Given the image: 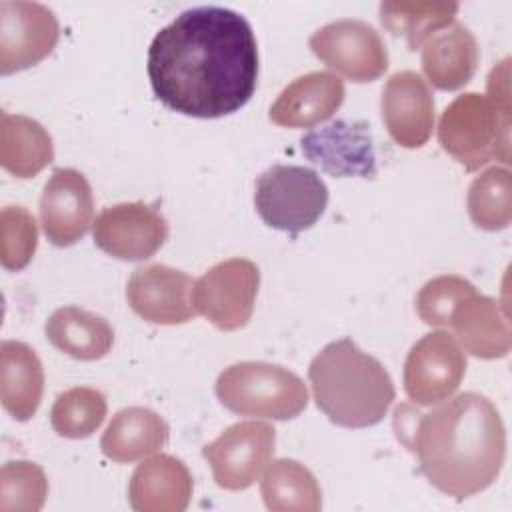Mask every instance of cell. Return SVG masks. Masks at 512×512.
I'll use <instances>...</instances> for the list:
<instances>
[{"label":"cell","instance_id":"cell-24","mask_svg":"<svg viewBox=\"0 0 512 512\" xmlns=\"http://www.w3.org/2000/svg\"><path fill=\"white\" fill-rule=\"evenodd\" d=\"M260 492L272 512H318L322 492L316 476L298 460H272L262 476Z\"/></svg>","mask_w":512,"mask_h":512},{"label":"cell","instance_id":"cell-14","mask_svg":"<svg viewBox=\"0 0 512 512\" xmlns=\"http://www.w3.org/2000/svg\"><path fill=\"white\" fill-rule=\"evenodd\" d=\"M94 216L92 188L74 168H56L40 196V222L46 238L60 248L76 244Z\"/></svg>","mask_w":512,"mask_h":512},{"label":"cell","instance_id":"cell-28","mask_svg":"<svg viewBox=\"0 0 512 512\" xmlns=\"http://www.w3.org/2000/svg\"><path fill=\"white\" fill-rule=\"evenodd\" d=\"M48 496L44 470L28 460H10L0 470V512H38Z\"/></svg>","mask_w":512,"mask_h":512},{"label":"cell","instance_id":"cell-10","mask_svg":"<svg viewBox=\"0 0 512 512\" xmlns=\"http://www.w3.org/2000/svg\"><path fill=\"white\" fill-rule=\"evenodd\" d=\"M466 374V354L448 332L422 336L404 362V390L414 404L432 406L448 400Z\"/></svg>","mask_w":512,"mask_h":512},{"label":"cell","instance_id":"cell-9","mask_svg":"<svg viewBox=\"0 0 512 512\" xmlns=\"http://www.w3.org/2000/svg\"><path fill=\"white\" fill-rule=\"evenodd\" d=\"M308 44L318 60L352 82H372L388 68L384 40L362 20H334L316 30Z\"/></svg>","mask_w":512,"mask_h":512},{"label":"cell","instance_id":"cell-23","mask_svg":"<svg viewBox=\"0 0 512 512\" xmlns=\"http://www.w3.org/2000/svg\"><path fill=\"white\" fill-rule=\"evenodd\" d=\"M54 160L46 128L22 114H0V164L16 178H32Z\"/></svg>","mask_w":512,"mask_h":512},{"label":"cell","instance_id":"cell-12","mask_svg":"<svg viewBox=\"0 0 512 512\" xmlns=\"http://www.w3.org/2000/svg\"><path fill=\"white\" fill-rule=\"evenodd\" d=\"M94 244L120 260H146L168 238V222L144 202H126L104 208L92 224Z\"/></svg>","mask_w":512,"mask_h":512},{"label":"cell","instance_id":"cell-2","mask_svg":"<svg viewBox=\"0 0 512 512\" xmlns=\"http://www.w3.org/2000/svg\"><path fill=\"white\" fill-rule=\"evenodd\" d=\"M416 416L404 444L434 488L464 500L494 484L506 458V430L486 396L464 392Z\"/></svg>","mask_w":512,"mask_h":512},{"label":"cell","instance_id":"cell-7","mask_svg":"<svg viewBox=\"0 0 512 512\" xmlns=\"http://www.w3.org/2000/svg\"><path fill=\"white\" fill-rule=\"evenodd\" d=\"M260 270L248 258H228L214 264L194 280L196 314L208 318L218 330L244 328L254 312Z\"/></svg>","mask_w":512,"mask_h":512},{"label":"cell","instance_id":"cell-31","mask_svg":"<svg viewBox=\"0 0 512 512\" xmlns=\"http://www.w3.org/2000/svg\"><path fill=\"white\" fill-rule=\"evenodd\" d=\"M346 122H334L326 128V132L338 142V150H316L308 152L312 162L322 164L332 174H372L374 172V156L370 148V138L362 132L356 136L348 146L344 144L346 136Z\"/></svg>","mask_w":512,"mask_h":512},{"label":"cell","instance_id":"cell-19","mask_svg":"<svg viewBox=\"0 0 512 512\" xmlns=\"http://www.w3.org/2000/svg\"><path fill=\"white\" fill-rule=\"evenodd\" d=\"M478 42L460 22L436 32L424 42L422 70L438 90H458L472 80L478 68Z\"/></svg>","mask_w":512,"mask_h":512},{"label":"cell","instance_id":"cell-15","mask_svg":"<svg viewBox=\"0 0 512 512\" xmlns=\"http://www.w3.org/2000/svg\"><path fill=\"white\" fill-rule=\"evenodd\" d=\"M382 120L402 148H420L434 128V98L426 80L414 70L392 74L382 90Z\"/></svg>","mask_w":512,"mask_h":512},{"label":"cell","instance_id":"cell-17","mask_svg":"<svg viewBox=\"0 0 512 512\" xmlns=\"http://www.w3.org/2000/svg\"><path fill=\"white\" fill-rule=\"evenodd\" d=\"M190 498L192 474L170 454H154L132 472L128 500L138 512H182Z\"/></svg>","mask_w":512,"mask_h":512},{"label":"cell","instance_id":"cell-11","mask_svg":"<svg viewBox=\"0 0 512 512\" xmlns=\"http://www.w3.org/2000/svg\"><path fill=\"white\" fill-rule=\"evenodd\" d=\"M60 26L54 12L38 2L0 4V72L4 76L36 66L56 46Z\"/></svg>","mask_w":512,"mask_h":512},{"label":"cell","instance_id":"cell-1","mask_svg":"<svg viewBox=\"0 0 512 512\" xmlns=\"http://www.w3.org/2000/svg\"><path fill=\"white\" fill-rule=\"evenodd\" d=\"M154 94L174 112L220 118L240 110L258 82L250 22L222 6H196L164 26L148 48Z\"/></svg>","mask_w":512,"mask_h":512},{"label":"cell","instance_id":"cell-8","mask_svg":"<svg viewBox=\"0 0 512 512\" xmlns=\"http://www.w3.org/2000/svg\"><path fill=\"white\" fill-rule=\"evenodd\" d=\"M274 446V426L260 420H244L204 444L202 456L212 468L214 482L224 490L236 492L250 488L262 476L272 460Z\"/></svg>","mask_w":512,"mask_h":512},{"label":"cell","instance_id":"cell-27","mask_svg":"<svg viewBox=\"0 0 512 512\" xmlns=\"http://www.w3.org/2000/svg\"><path fill=\"white\" fill-rule=\"evenodd\" d=\"M106 410V398L100 390L76 386L58 394L50 410V424L58 436L80 440L102 426Z\"/></svg>","mask_w":512,"mask_h":512},{"label":"cell","instance_id":"cell-30","mask_svg":"<svg viewBox=\"0 0 512 512\" xmlns=\"http://www.w3.org/2000/svg\"><path fill=\"white\" fill-rule=\"evenodd\" d=\"M476 292L474 284L456 274H444L428 280L416 296V312L428 326L448 328L454 306Z\"/></svg>","mask_w":512,"mask_h":512},{"label":"cell","instance_id":"cell-21","mask_svg":"<svg viewBox=\"0 0 512 512\" xmlns=\"http://www.w3.org/2000/svg\"><path fill=\"white\" fill-rule=\"evenodd\" d=\"M168 442V424L144 406L116 412L102 434L100 448L114 462H134L158 452Z\"/></svg>","mask_w":512,"mask_h":512},{"label":"cell","instance_id":"cell-13","mask_svg":"<svg viewBox=\"0 0 512 512\" xmlns=\"http://www.w3.org/2000/svg\"><path fill=\"white\" fill-rule=\"evenodd\" d=\"M192 292L194 280L164 264L136 268L126 284L130 308L142 320L160 326L184 324L196 316Z\"/></svg>","mask_w":512,"mask_h":512},{"label":"cell","instance_id":"cell-4","mask_svg":"<svg viewBox=\"0 0 512 512\" xmlns=\"http://www.w3.org/2000/svg\"><path fill=\"white\" fill-rule=\"evenodd\" d=\"M438 142L464 170L510 162V110L478 92L456 96L440 116Z\"/></svg>","mask_w":512,"mask_h":512},{"label":"cell","instance_id":"cell-25","mask_svg":"<svg viewBox=\"0 0 512 512\" xmlns=\"http://www.w3.org/2000/svg\"><path fill=\"white\" fill-rule=\"evenodd\" d=\"M458 8V2L388 0L380 4V22L390 34L404 36L408 50H418L428 38L454 22Z\"/></svg>","mask_w":512,"mask_h":512},{"label":"cell","instance_id":"cell-3","mask_svg":"<svg viewBox=\"0 0 512 512\" xmlns=\"http://www.w3.org/2000/svg\"><path fill=\"white\" fill-rule=\"evenodd\" d=\"M308 380L316 406L344 428L378 424L396 396L388 370L350 338L326 344L310 362Z\"/></svg>","mask_w":512,"mask_h":512},{"label":"cell","instance_id":"cell-18","mask_svg":"<svg viewBox=\"0 0 512 512\" xmlns=\"http://www.w3.org/2000/svg\"><path fill=\"white\" fill-rule=\"evenodd\" d=\"M448 328L458 336L464 350L482 360L504 358L510 352V322L500 304L476 292L462 298L452 314Z\"/></svg>","mask_w":512,"mask_h":512},{"label":"cell","instance_id":"cell-20","mask_svg":"<svg viewBox=\"0 0 512 512\" xmlns=\"http://www.w3.org/2000/svg\"><path fill=\"white\" fill-rule=\"evenodd\" d=\"M44 370L36 352L18 340L0 346V400L4 410L20 422L30 420L42 400Z\"/></svg>","mask_w":512,"mask_h":512},{"label":"cell","instance_id":"cell-16","mask_svg":"<svg viewBox=\"0 0 512 512\" xmlns=\"http://www.w3.org/2000/svg\"><path fill=\"white\" fill-rule=\"evenodd\" d=\"M344 102V82L332 72H308L292 80L270 106V120L286 128H310L328 120Z\"/></svg>","mask_w":512,"mask_h":512},{"label":"cell","instance_id":"cell-29","mask_svg":"<svg viewBox=\"0 0 512 512\" xmlns=\"http://www.w3.org/2000/svg\"><path fill=\"white\" fill-rule=\"evenodd\" d=\"M38 246L34 216L24 206H4L0 212V262L6 270L30 264Z\"/></svg>","mask_w":512,"mask_h":512},{"label":"cell","instance_id":"cell-22","mask_svg":"<svg viewBox=\"0 0 512 512\" xmlns=\"http://www.w3.org/2000/svg\"><path fill=\"white\" fill-rule=\"evenodd\" d=\"M44 332L54 348L84 362L104 358L114 344L108 320L78 306L58 308L46 320Z\"/></svg>","mask_w":512,"mask_h":512},{"label":"cell","instance_id":"cell-6","mask_svg":"<svg viewBox=\"0 0 512 512\" xmlns=\"http://www.w3.org/2000/svg\"><path fill=\"white\" fill-rule=\"evenodd\" d=\"M254 204L264 224L298 234L312 228L324 214L328 188L310 168L274 164L258 176Z\"/></svg>","mask_w":512,"mask_h":512},{"label":"cell","instance_id":"cell-26","mask_svg":"<svg viewBox=\"0 0 512 512\" xmlns=\"http://www.w3.org/2000/svg\"><path fill=\"white\" fill-rule=\"evenodd\" d=\"M470 220L488 232L504 230L512 220V174L506 166H492L476 176L466 198Z\"/></svg>","mask_w":512,"mask_h":512},{"label":"cell","instance_id":"cell-5","mask_svg":"<svg viewBox=\"0 0 512 512\" xmlns=\"http://www.w3.org/2000/svg\"><path fill=\"white\" fill-rule=\"evenodd\" d=\"M216 396L224 408L240 416L290 420L308 406L304 380L270 362H238L216 380Z\"/></svg>","mask_w":512,"mask_h":512}]
</instances>
